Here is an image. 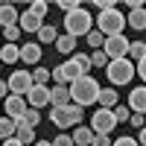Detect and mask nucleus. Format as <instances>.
Here are the masks:
<instances>
[{
	"label": "nucleus",
	"instance_id": "33",
	"mask_svg": "<svg viewBox=\"0 0 146 146\" xmlns=\"http://www.w3.org/2000/svg\"><path fill=\"white\" fill-rule=\"evenodd\" d=\"M111 111H114V120H117V123H126V120H129V114H131L126 105H114Z\"/></svg>",
	"mask_w": 146,
	"mask_h": 146
},
{
	"label": "nucleus",
	"instance_id": "29",
	"mask_svg": "<svg viewBox=\"0 0 146 146\" xmlns=\"http://www.w3.org/2000/svg\"><path fill=\"white\" fill-rule=\"evenodd\" d=\"M85 38H88V44L94 47V50H102V41H105V35H102V32H96V29H91L88 35H85Z\"/></svg>",
	"mask_w": 146,
	"mask_h": 146
},
{
	"label": "nucleus",
	"instance_id": "27",
	"mask_svg": "<svg viewBox=\"0 0 146 146\" xmlns=\"http://www.w3.org/2000/svg\"><path fill=\"white\" fill-rule=\"evenodd\" d=\"M21 123H23V126H29V129H35V126L41 123V111H35V108H27V114L21 117Z\"/></svg>",
	"mask_w": 146,
	"mask_h": 146
},
{
	"label": "nucleus",
	"instance_id": "22",
	"mask_svg": "<svg viewBox=\"0 0 146 146\" xmlns=\"http://www.w3.org/2000/svg\"><path fill=\"white\" fill-rule=\"evenodd\" d=\"M126 58L131 62V58H137V62H146V44L143 41H129V53Z\"/></svg>",
	"mask_w": 146,
	"mask_h": 146
},
{
	"label": "nucleus",
	"instance_id": "1",
	"mask_svg": "<svg viewBox=\"0 0 146 146\" xmlns=\"http://www.w3.org/2000/svg\"><path fill=\"white\" fill-rule=\"evenodd\" d=\"M67 91H70V102L85 108V105L96 102V96H100V82L94 76H79V79H73L67 85Z\"/></svg>",
	"mask_w": 146,
	"mask_h": 146
},
{
	"label": "nucleus",
	"instance_id": "14",
	"mask_svg": "<svg viewBox=\"0 0 146 146\" xmlns=\"http://www.w3.org/2000/svg\"><path fill=\"white\" fill-rule=\"evenodd\" d=\"M50 102H53V108H64V105L70 102L67 85H56V88H50Z\"/></svg>",
	"mask_w": 146,
	"mask_h": 146
},
{
	"label": "nucleus",
	"instance_id": "3",
	"mask_svg": "<svg viewBox=\"0 0 146 146\" xmlns=\"http://www.w3.org/2000/svg\"><path fill=\"white\" fill-rule=\"evenodd\" d=\"M123 27H126V18H123V12H120L117 6L100 12V18H96V32H102L105 38H108V35H120Z\"/></svg>",
	"mask_w": 146,
	"mask_h": 146
},
{
	"label": "nucleus",
	"instance_id": "34",
	"mask_svg": "<svg viewBox=\"0 0 146 146\" xmlns=\"http://www.w3.org/2000/svg\"><path fill=\"white\" fill-rule=\"evenodd\" d=\"M50 79H53L56 85H67V76H64V70H62V64L50 70Z\"/></svg>",
	"mask_w": 146,
	"mask_h": 146
},
{
	"label": "nucleus",
	"instance_id": "7",
	"mask_svg": "<svg viewBox=\"0 0 146 146\" xmlns=\"http://www.w3.org/2000/svg\"><path fill=\"white\" fill-rule=\"evenodd\" d=\"M6 85H9V94H15V96H27L29 88H32V73H27V70H15V73L6 79Z\"/></svg>",
	"mask_w": 146,
	"mask_h": 146
},
{
	"label": "nucleus",
	"instance_id": "26",
	"mask_svg": "<svg viewBox=\"0 0 146 146\" xmlns=\"http://www.w3.org/2000/svg\"><path fill=\"white\" fill-rule=\"evenodd\" d=\"M62 70H64V76H67V82H73V79H79V76H85V73H82V67H79L76 62H73V58H70V62H64V64H62Z\"/></svg>",
	"mask_w": 146,
	"mask_h": 146
},
{
	"label": "nucleus",
	"instance_id": "44",
	"mask_svg": "<svg viewBox=\"0 0 146 146\" xmlns=\"http://www.w3.org/2000/svg\"><path fill=\"white\" fill-rule=\"evenodd\" d=\"M3 146H23L18 137H9V140H3Z\"/></svg>",
	"mask_w": 146,
	"mask_h": 146
},
{
	"label": "nucleus",
	"instance_id": "28",
	"mask_svg": "<svg viewBox=\"0 0 146 146\" xmlns=\"http://www.w3.org/2000/svg\"><path fill=\"white\" fill-rule=\"evenodd\" d=\"M88 58H91V67H105V64H108V56H105L102 50H94V53H88Z\"/></svg>",
	"mask_w": 146,
	"mask_h": 146
},
{
	"label": "nucleus",
	"instance_id": "16",
	"mask_svg": "<svg viewBox=\"0 0 146 146\" xmlns=\"http://www.w3.org/2000/svg\"><path fill=\"white\" fill-rule=\"evenodd\" d=\"M56 50L62 53V56L76 53V38H73V35H67V32H58V38H56Z\"/></svg>",
	"mask_w": 146,
	"mask_h": 146
},
{
	"label": "nucleus",
	"instance_id": "36",
	"mask_svg": "<svg viewBox=\"0 0 146 146\" xmlns=\"http://www.w3.org/2000/svg\"><path fill=\"white\" fill-rule=\"evenodd\" d=\"M3 35L9 38V44H15V41L21 38V29H18V27H6V29H3Z\"/></svg>",
	"mask_w": 146,
	"mask_h": 146
},
{
	"label": "nucleus",
	"instance_id": "19",
	"mask_svg": "<svg viewBox=\"0 0 146 146\" xmlns=\"http://www.w3.org/2000/svg\"><path fill=\"white\" fill-rule=\"evenodd\" d=\"M73 146H91V140H94V131L88 129V126H76V131H73Z\"/></svg>",
	"mask_w": 146,
	"mask_h": 146
},
{
	"label": "nucleus",
	"instance_id": "47",
	"mask_svg": "<svg viewBox=\"0 0 146 146\" xmlns=\"http://www.w3.org/2000/svg\"><path fill=\"white\" fill-rule=\"evenodd\" d=\"M0 67H3V64H0Z\"/></svg>",
	"mask_w": 146,
	"mask_h": 146
},
{
	"label": "nucleus",
	"instance_id": "32",
	"mask_svg": "<svg viewBox=\"0 0 146 146\" xmlns=\"http://www.w3.org/2000/svg\"><path fill=\"white\" fill-rule=\"evenodd\" d=\"M47 9H50V3H47V0H35V3H29V12H35L38 18L47 15Z\"/></svg>",
	"mask_w": 146,
	"mask_h": 146
},
{
	"label": "nucleus",
	"instance_id": "15",
	"mask_svg": "<svg viewBox=\"0 0 146 146\" xmlns=\"http://www.w3.org/2000/svg\"><path fill=\"white\" fill-rule=\"evenodd\" d=\"M21 62V47L18 44H3L0 47V64H15Z\"/></svg>",
	"mask_w": 146,
	"mask_h": 146
},
{
	"label": "nucleus",
	"instance_id": "5",
	"mask_svg": "<svg viewBox=\"0 0 146 146\" xmlns=\"http://www.w3.org/2000/svg\"><path fill=\"white\" fill-rule=\"evenodd\" d=\"M114 126H117V120H114L111 108H96V111L91 114V131L94 135H111Z\"/></svg>",
	"mask_w": 146,
	"mask_h": 146
},
{
	"label": "nucleus",
	"instance_id": "30",
	"mask_svg": "<svg viewBox=\"0 0 146 146\" xmlns=\"http://www.w3.org/2000/svg\"><path fill=\"white\" fill-rule=\"evenodd\" d=\"M50 82V70L47 67H35V73H32V85H47Z\"/></svg>",
	"mask_w": 146,
	"mask_h": 146
},
{
	"label": "nucleus",
	"instance_id": "2",
	"mask_svg": "<svg viewBox=\"0 0 146 146\" xmlns=\"http://www.w3.org/2000/svg\"><path fill=\"white\" fill-rule=\"evenodd\" d=\"M105 76H108V88H120V85H129L135 79V62H129V58H111V62L105 64Z\"/></svg>",
	"mask_w": 146,
	"mask_h": 146
},
{
	"label": "nucleus",
	"instance_id": "35",
	"mask_svg": "<svg viewBox=\"0 0 146 146\" xmlns=\"http://www.w3.org/2000/svg\"><path fill=\"white\" fill-rule=\"evenodd\" d=\"M58 9H64V15H70V12L82 9V3H79V0H62V3H58Z\"/></svg>",
	"mask_w": 146,
	"mask_h": 146
},
{
	"label": "nucleus",
	"instance_id": "20",
	"mask_svg": "<svg viewBox=\"0 0 146 146\" xmlns=\"http://www.w3.org/2000/svg\"><path fill=\"white\" fill-rule=\"evenodd\" d=\"M126 23H129L131 29H137V32H140V29L146 27V9H131V12H129V18H126Z\"/></svg>",
	"mask_w": 146,
	"mask_h": 146
},
{
	"label": "nucleus",
	"instance_id": "39",
	"mask_svg": "<svg viewBox=\"0 0 146 146\" xmlns=\"http://www.w3.org/2000/svg\"><path fill=\"white\" fill-rule=\"evenodd\" d=\"M53 146H73V137H67V135H58L56 140H50Z\"/></svg>",
	"mask_w": 146,
	"mask_h": 146
},
{
	"label": "nucleus",
	"instance_id": "38",
	"mask_svg": "<svg viewBox=\"0 0 146 146\" xmlns=\"http://www.w3.org/2000/svg\"><path fill=\"white\" fill-rule=\"evenodd\" d=\"M111 146H140V143H137L135 137H117V140H114Z\"/></svg>",
	"mask_w": 146,
	"mask_h": 146
},
{
	"label": "nucleus",
	"instance_id": "6",
	"mask_svg": "<svg viewBox=\"0 0 146 146\" xmlns=\"http://www.w3.org/2000/svg\"><path fill=\"white\" fill-rule=\"evenodd\" d=\"M102 53L108 56V62H111V58H123L129 53V38L123 32L120 35H108V38L102 41Z\"/></svg>",
	"mask_w": 146,
	"mask_h": 146
},
{
	"label": "nucleus",
	"instance_id": "8",
	"mask_svg": "<svg viewBox=\"0 0 146 146\" xmlns=\"http://www.w3.org/2000/svg\"><path fill=\"white\" fill-rule=\"evenodd\" d=\"M23 100H27V105H29V108L41 111V108L50 102V88H47V85H32V88H29V94L23 96Z\"/></svg>",
	"mask_w": 146,
	"mask_h": 146
},
{
	"label": "nucleus",
	"instance_id": "43",
	"mask_svg": "<svg viewBox=\"0 0 146 146\" xmlns=\"http://www.w3.org/2000/svg\"><path fill=\"white\" fill-rule=\"evenodd\" d=\"M137 76H140V79L146 76V62H137Z\"/></svg>",
	"mask_w": 146,
	"mask_h": 146
},
{
	"label": "nucleus",
	"instance_id": "40",
	"mask_svg": "<svg viewBox=\"0 0 146 146\" xmlns=\"http://www.w3.org/2000/svg\"><path fill=\"white\" fill-rule=\"evenodd\" d=\"M96 9H100V12H105V9H114L117 3H114V0H96V3H94Z\"/></svg>",
	"mask_w": 146,
	"mask_h": 146
},
{
	"label": "nucleus",
	"instance_id": "9",
	"mask_svg": "<svg viewBox=\"0 0 146 146\" xmlns=\"http://www.w3.org/2000/svg\"><path fill=\"white\" fill-rule=\"evenodd\" d=\"M3 108H6V117L9 120H21L23 114H27V100H23V96H15V94H9L6 100H3Z\"/></svg>",
	"mask_w": 146,
	"mask_h": 146
},
{
	"label": "nucleus",
	"instance_id": "46",
	"mask_svg": "<svg viewBox=\"0 0 146 146\" xmlns=\"http://www.w3.org/2000/svg\"><path fill=\"white\" fill-rule=\"evenodd\" d=\"M32 146H53V143H50V140H35Z\"/></svg>",
	"mask_w": 146,
	"mask_h": 146
},
{
	"label": "nucleus",
	"instance_id": "4",
	"mask_svg": "<svg viewBox=\"0 0 146 146\" xmlns=\"http://www.w3.org/2000/svg\"><path fill=\"white\" fill-rule=\"evenodd\" d=\"M91 27H94V18H91L88 9H76V12H70V15H64V29L76 41H79V35H88Z\"/></svg>",
	"mask_w": 146,
	"mask_h": 146
},
{
	"label": "nucleus",
	"instance_id": "42",
	"mask_svg": "<svg viewBox=\"0 0 146 146\" xmlns=\"http://www.w3.org/2000/svg\"><path fill=\"white\" fill-rule=\"evenodd\" d=\"M6 96H9V85L0 79V100H6Z\"/></svg>",
	"mask_w": 146,
	"mask_h": 146
},
{
	"label": "nucleus",
	"instance_id": "17",
	"mask_svg": "<svg viewBox=\"0 0 146 146\" xmlns=\"http://www.w3.org/2000/svg\"><path fill=\"white\" fill-rule=\"evenodd\" d=\"M100 108H114L120 100H117V88H100V96H96Z\"/></svg>",
	"mask_w": 146,
	"mask_h": 146
},
{
	"label": "nucleus",
	"instance_id": "18",
	"mask_svg": "<svg viewBox=\"0 0 146 146\" xmlns=\"http://www.w3.org/2000/svg\"><path fill=\"white\" fill-rule=\"evenodd\" d=\"M15 137L23 146H29V143H35V129H29V126H23L21 120H15Z\"/></svg>",
	"mask_w": 146,
	"mask_h": 146
},
{
	"label": "nucleus",
	"instance_id": "23",
	"mask_svg": "<svg viewBox=\"0 0 146 146\" xmlns=\"http://www.w3.org/2000/svg\"><path fill=\"white\" fill-rule=\"evenodd\" d=\"M35 35H38V41H41V44H56V38H58V29H56V27H50V23H44V27H41L38 32H35Z\"/></svg>",
	"mask_w": 146,
	"mask_h": 146
},
{
	"label": "nucleus",
	"instance_id": "10",
	"mask_svg": "<svg viewBox=\"0 0 146 146\" xmlns=\"http://www.w3.org/2000/svg\"><path fill=\"white\" fill-rule=\"evenodd\" d=\"M41 27H44V18H38L35 12L23 9L21 15H18V29H21V32H38Z\"/></svg>",
	"mask_w": 146,
	"mask_h": 146
},
{
	"label": "nucleus",
	"instance_id": "12",
	"mask_svg": "<svg viewBox=\"0 0 146 146\" xmlns=\"http://www.w3.org/2000/svg\"><path fill=\"white\" fill-rule=\"evenodd\" d=\"M21 62L23 64H38L41 62V44H35V41L21 44Z\"/></svg>",
	"mask_w": 146,
	"mask_h": 146
},
{
	"label": "nucleus",
	"instance_id": "31",
	"mask_svg": "<svg viewBox=\"0 0 146 146\" xmlns=\"http://www.w3.org/2000/svg\"><path fill=\"white\" fill-rule=\"evenodd\" d=\"M73 62H76V64L82 67V73H85V76H91V58H88V56L76 53V56H73Z\"/></svg>",
	"mask_w": 146,
	"mask_h": 146
},
{
	"label": "nucleus",
	"instance_id": "13",
	"mask_svg": "<svg viewBox=\"0 0 146 146\" xmlns=\"http://www.w3.org/2000/svg\"><path fill=\"white\" fill-rule=\"evenodd\" d=\"M18 15L21 12L12 6V3H0V27H18Z\"/></svg>",
	"mask_w": 146,
	"mask_h": 146
},
{
	"label": "nucleus",
	"instance_id": "41",
	"mask_svg": "<svg viewBox=\"0 0 146 146\" xmlns=\"http://www.w3.org/2000/svg\"><path fill=\"white\" fill-rule=\"evenodd\" d=\"M129 123L140 129V126H143V114H129Z\"/></svg>",
	"mask_w": 146,
	"mask_h": 146
},
{
	"label": "nucleus",
	"instance_id": "21",
	"mask_svg": "<svg viewBox=\"0 0 146 146\" xmlns=\"http://www.w3.org/2000/svg\"><path fill=\"white\" fill-rule=\"evenodd\" d=\"M50 123H53V126H58V129H67V126H73L64 108H50Z\"/></svg>",
	"mask_w": 146,
	"mask_h": 146
},
{
	"label": "nucleus",
	"instance_id": "24",
	"mask_svg": "<svg viewBox=\"0 0 146 146\" xmlns=\"http://www.w3.org/2000/svg\"><path fill=\"white\" fill-rule=\"evenodd\" d=\"M64 111H67V117H70V123H73V126H82V117H85V108H79V105H73V102H67V105H64Z\"/></svg>",
	"mask_w": 146,
	"mask_h": 146
},
{
	"label": "nucleus",
	"instance_id": "45",
	"mask_svg": "<svg viewBox=\"0 0 146 146\" xmlns=\"http://www.w3.org/2000/svg\"><path fill=\"white\" fill-rule=\"evenodd\" d=\"M131 9H143V3H140V0H129V12Z\"/></svg>",
	"mask_w": 146,
	"mask_h": 146
},
{
	"label": "nucleus",
	"instance_id": "25",
	"mask_svg": "<svg viewBox=\"0 0 146 146\" xmlns=\"http://www.w3.org/2000/svg\"><path fill=\"white\" fill-rule=\"evenodd\" d=\"M9 137H15V120L0 117V140H9Z\"/></svg>",
	"mask_w": 146,
	"mask_h": 146
},
{
	"label": "nucleus",
	"instance_id": "37",
	"mask_svg": "<svg viewBox=\"0 0 146 146\" xmlns=\"http://www.w3.org/2000/svg\"><path fill=\"white\" fill-rule=\"evenodd\" d=\"M91 146H111V137H108V135H94Z\"/></svg>",
	"mask_w": 146,
	"mask_h": 146
},
{
	"label": "nucleus",
	"instance_id": "11",
	"mask_svg": "<svg viewBox=\"0 0 146 146\" xmlns=\"http://www.w3.org/2000/svg\"><path fill=\"white\" fill-rule=\"evenodd\" d=\"M126 108H129L131 114H143V111H146V88H143V85L129 94V105H126Z\"/></svg>",
	"mask_w": 146,
	"mask_h": 146
}]
</instances>
